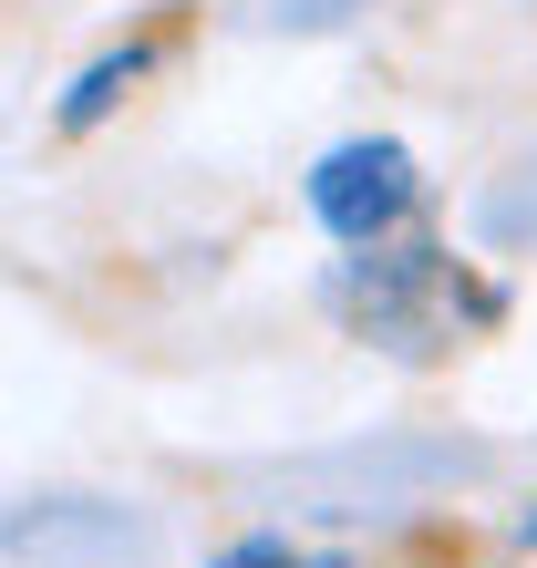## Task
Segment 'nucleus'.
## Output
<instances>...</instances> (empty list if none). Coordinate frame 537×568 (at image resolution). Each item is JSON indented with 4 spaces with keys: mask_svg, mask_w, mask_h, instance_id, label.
I'll return each instance as SVG.
<instances>
[{
    "mask_svg": "<svg viewBox=\"0 0 537 568\" xmlns=\"http://www.w3.org/2000/svg\"><path fill=\"white\" fill-rule=\"evenodd\" d=\"M414 196H424V176H414V155H403V145H342V155H321V176H311V207L342 227L352 248L383 239Z\"/></svg>",
    "mask_w": 537,
    "mask_h": 568,
    "instance_id": "obj_1",
    "label": "nucleus"
},
{
    "mask_svg": "<svg viewBox=\"0 0 537 568\" xmlns=\"http://www.w3.org/2000/svg\"><path fill=\"white\" fill-rule=\"evenodd\" d=\"M145 62H155V42H134V52H114V62H93V73H83L73 93H62V135H93V124H104V114L124 104V93L145 83Z\"/></svg>",
    "mask_w": 537,
    "mask_h": 568,
    "instance_id": "obj_2",
    "label": "nucleus"
}]
</instances>
